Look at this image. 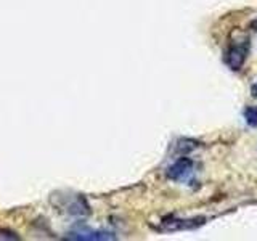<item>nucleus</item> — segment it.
Returning a JSON list of instances; mask_svg holds the SVG:
<instances>
[{"label":"nucleus","instance_id":"nucleus-4","mask_svg":"<svg viewBox=\"0 0 257 241\" xmlns=\"http://www.w3.org/2000/svg\"><path fill=\"white\" fill-rule=\"evenodd\" d=\"M69 238H77V239H109L112 238L109 233L106 231H85V230H79L76 233H71Z\"/></svg>","mask_w":257,"mask_h":241},{"label":"nucleus","instance_id":"nucleus-1","mask_svg":"<svg viewBox=\"0 0 257 241\" xmlns=\"http://www.w3.org/2000/svg\"><path fill=\"white\" fill-rule=\"evenodd\" d=\"M246 55H247L246 45H241V44L239 45H231L230 50L227 52V58H225V61H227V64L233 71H238L244 64Z\"/></svg>","mask_w":257,"mask_h":241},{"label":"nucleus","instance_id":"nucleus-6","mask_svg":"<svg viewBox=\"0 0 257 241\" xmlns=\"http://www.w3.org/2000/svg\"><path fill=\"white\" fill-rule=\"evenodd\" d=\"M252 95H254V96H257V82L252 85Z\"/></svg>","mask_w":257,"mask_h":241},{"label":"nucleus","instance_id":"nucleus-3","mask_svg":"<svg viewBox=\"0 0 257 241\" xmlns=\"http://www.w3.org/2000/svg\"><path fill=\"white\" fill-rule=\"evenodd\" d=\"M191 166H193V163H191L190 158L177 159L175 163L167 169V177H169V179H172V180H179L190 171Z\"/></svg>","mask_w":257,"mask_h":241},{"label":"nucleus","instance_id":"nucleus-2","mask_svg":"<svg viewBox=\"0 0 257 241\" xmlns=\"http://www.w3.org/2000/svg\"><path fill=\"white\" fill-rule=\"evenodd\" d=\"M204 222V219L196 217V219H172V220H166L163 223V230L166 231H174V230H187V228H196L198 225Z\"/></svg>","mask_w":257,"mask_h":241},{"label":"nucleus","instance_id":"nucleus-5","mask_svg":"<svg viewBox=\"0 0 257 241\" xmlns=\"http://www.w3.org/2000/svg\"><path fill=\"white\" fill-rule=\"evenodd\" d=\"M244 119L247 126L251 127H257V106H249L244 111Z\"/></svg>","mask_w":257,"mask_h":241}]
</instances>
